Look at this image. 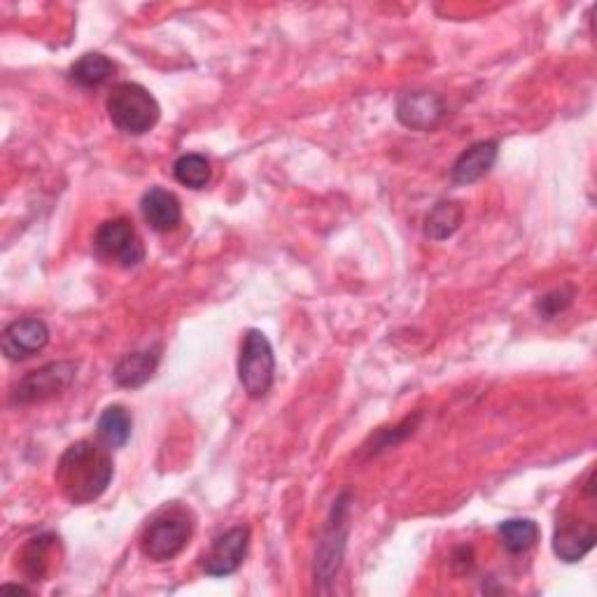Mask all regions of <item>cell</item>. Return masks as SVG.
Segmentation results:
<instances>
[{
    "instance_id": "cell-1",
    "label": "cell",
    "mask_w": 597,
    "mask_h": 597,
    "mask_svg": "<svg viewBox=\"0 0 597 597\" xmlns=\"http://www.w3.org/2000/svg\"><path fill=\"white\" fill-rule=\"evenodd\" d=\"M115 462L108 448L93 441L70 444L57 462L54 481L70 505H89L112 484Z\"/></svg>"
},
{
    "instance_id": "cell-2",
    "label": "cell",
    "mask_w": 597,
    "mask_h": 597,
    "mask_svg": "<svg viewBox=\"0 0 597 597\" xmlns=\"http://www.w3.org/2000/svg\"><path fill=\"white\" fill-rule=\"evenodd\" d=\"M195 535V518L185 507L161 509L142 530L140 554L152 563H169L178 558Z\"/></svg>"
},
{
    "instance_id": "cell-3",
    "label": "cell",
    "mask_w": 597,
    "mask_h": 597,
    "mask_svg": "<svg viewBox=\"0 0 597 597\" xmlns=\"http://www.w3.org/2000/svg\"><path fill=\"white\" fill-rule=\"evenodd\" d=\"M106 110L117 131L127 136H142L157 127L161 108L152 93L138 82H119L110 89Z\"/></svg>"
},
{
    "instance_id": "cell-4",
    "label": "cell",
    "mask_w": 597,
    "mask_h": 597,
    "mask_svg": "<svg viewBox=\"0 0 597 597\" xmlns=\"http://www.w3.org/2000/svg\"><path fill=\"white\" fill-rule=\"evenodd\" d=\"M276 378V355L265 331L248 329L238 355V380L250 399L267 397Z\"/></svg>"
},
{
    "instance_id": "cell-5",
    "label": "cell",
    "mask_w": 597,
    "mask_h": 597,
    "mask_svg": "<svg viewBox=\"0 0 597 597\" xmlns=\"http://www.w3.org/2000/svg\"><path fill=\"white\" fill-rule=\"evenodd\" d=\"M93 252L106 265H117L122 269H136L146 261V246L131 220L112 218L106 220L93 233Z\"/></svg>"
},
{
    "instance_id": "cell-6",
    "label": "cell",
    "mask_w": 597,
    "mask_h": 597,
    "mask_svg": "<svg viewBox=\"0 0 597 597\" xmlns=\"http://www.w3.org/2000/svg\"><path fill=\"white\" fill-rule=\"evenodd\" d=\"M78 362L73 360H59L50 362L40 369L29 371L27 376H21L12 392H10V404L12 406H31V404H42L59 397L66 392L78 376Z\"/></svg>"
},
{
    "instance_id": "cell-7",
    "label": "cell",
    "mask_w": 597,
    "mask_h": 597,
    "mask_svg": "<svg viewBox=\"0 0 597 597\" xmlns=\"http://www.w3.org/2000/svg\"><path fill=\"white\" fill-rule=\"evenodd\" d=\"M350 495L344 492L334 501L331 514L322 530L318 551H316V581L331 584L339 575L346 556V539H348V511H350Z\"/></svg>"
},
{
    "instance_id": "cell-8",
    "label": "cell",
    "mask_w": 597,
    "mask_h": 597,
    "mask_svg": "<svg viewBox=\"0 0 597 597\" xmlns=\"http://www.w3.org/2000/svg\"><path fill=\"white\" fill-rule=\"evenodd\" d=\"M250 548V528L236 525L210 541V548L201 558V567L208 577H229L243 565Z\"/></svg>"
},
{
    "instance_id": "cell-9",
    "label": "cell",
    "mask_w": 597,
    "mask_h": 597,
    "mask_svg": "<svg viewBox=\"0 0 597 597\" xmlns=\"http://www.w3.org/2000/svg\"><path fill=\"white\" fill-rule=\"evenodd\" d=\"M50 344V327L40 318H21L10 322L0 337V348L12 362L29 360Z\"/></svg>"
},
{
    "instance_id": "cell-10",
    "label": "cell",
    "mask_w": 597,
    "mask_h": 597,
    "mask_svg": "<svg viewBox=\"0 0 597 597\" xmlns=\"http://www.w3.org/2000/svg\"><path fill=\"white\" fill-rule=\"evenodd\" d=\"M446 117L444 99L432 91H404L397 99V119L414 131H432Z\"/></svg>"
},
{
    "instance_id": "cell-11",
    "label": "cell",
    "mask_w": 597,
    "mask_h": 597,
    "mask_svg": "<svg viewBox=\"0 0 597 597\" xmlns=\"http://www.w3.org/2000/svg\"><path fill=\"white\" fill-rule=\"evenodd\" d=\"M595 541H597V530L593 523L579 520L575 516H565L556 525L554 554L563 563H579L593 551Z\"/></svg>"
},
{
    "instance_id": "cell-12",
    "label": "cell",
    "mask_w": 597,
    "mask_h": 597,
    "mask_svg": "<svg viewBox=\"0 0 597 597\" xmlns=\"http://www.w3.org/2000/svg\"><path fill=\"white\" fill-rule=\"evenodd\" d=\"M140 212L150 229L157 233H169L176 231L178 225L182 222V206L178 197L163 187H150L140 199Z\"/></svg>"
},
{
    "instance_id": "cell-13",
    "label": "cell",
    "mask_w": 597,
    "mask_h": 597,
    "mask_svg": "<svg viewBox=\"0 0 597 597\" xmlns=\"http://www.w3.org/2000/svg\"><path fill=\"white\" fill-rule=\"evenodd\" d=\"M497 157H499V146L495 140L474 142V146H469L456 161H452L450 180L456 185L479 182L484 176L492 171Z\"/></svg>"
},
{
    "instance_id": "cell-14",
    "label": "cell",
    "mask_w": 597,
    "mask_h": 597,
    "mask_svg": "<svg viewBox=\"0 0 597 597\" xmlns=\"http://www.w3.org/2000/svg\"><path fill=\"white\" fill-rule=\"evenodd\" d=\"M159 360H161V348L159 346L133 350V352L125 355L122 360L115 365V371H112L115 384L119 388H127V390L142 388L155 376V371L159 367Z\"/></svg>"
},
{
    "instance_id": "cell-15",
    "label": "cell",
    "mask_w": 597,
    "mask_h": 597,
    "mask_svg": "<svg viewBox=\"0 0 597 597\" xmlns=\"http://www.w3.org/2000/svg\"><path fill=\"white\" fill-rule=\"evenodd\" d=\"M99 439L106 448H122L127 446V441L131 439L133 432V418L131 414L125 409V406L112 404L101 414L99 425H97Z\"/></svg>"
},
{
    "instance_id": "cell-16",
    "label": "cell",
    "mask_w": 597,
    "mask_h": 597,
    "mask_svg": "<svg viewBox=\"0 0 597 597\" xmlns=\"http://www.w3.org/2000/svg\"><path fill=\"white\" fill-rule=\"evenodd\" d=\"M465 220V208L460 201H439L425 218V236L432 241H446L460 229Z\"/></svg>"
},
{
    "instance_id": "cell-17",
    "label": "cell",
    "mask_w": 597,
    "mask_h": 597,
    "mask_svg": "<svg viewBox=\"0 0 597 597\" xmlns=\"http://www.w3.org/2000/svg\"><path fill=\"white\" fill-rule=\"evenodd\" d=\"M497 533H499L501 546H505L511 556L528 554L541 535L539 525L530 518H511V520L499 523Z\"/></svg>"
},
{
    "instance_id": "cell-18",
    "label": "cell",
    "mask_w": 597,
    "mask_h": 597,
    "mask_svg": "<svg viewBox=\"0 0 597 597\" xmlns=\"http://www.w3.org/2000/svg\"><path fill=\"white\" fill-rule=\"evenodd\" d=\"M112 73L115 63L99 52L82 54L73 66H70V80L84 89H97L106 84L112 78Z\"/></svg>"
},
{
    "instance_id": "cell-19",
    "label": "cell",
    "mask_w": 597,
    "mask_h": 597,
    "mask_svg": "<svg viewBox=\"0 0 597 597\" xmlns=\"http://www.w3.org/2000/svg\"><path fill=\"white\" fill-rule=\"evenodd\" d=\"M57 541L59 537L54 535H40L23 546L21 565L23 571L31 577V581H42L47 577V571L52 567V554L57 548Z\"/></svg>"
},
{
    "instance_id": "cell-20",
    "label": "cell",
    "mask_w": 597,
    "mask_h": 597,
    "mask_svg": "<svg viewBox=\"0 0 597 597\" xmlns=\"http://www.w3.org/2000/svg\"><path fill=\"white\" fill-rule=\"evenodd\" d=\"M210 161L203 155H182L173 163V178L189 189H203L210 182Z\"/></svg>"
},
{
    "instance_id": "cell-21",
    "label": "cell",
    "mask_w": 597,
    "mask_h": 597,
    "mask_svg": "<svg viewBox=\"0 0 597 597\" xmlns=\"http://www.w3.org/2000/svg\"><path fill=\"white\" fill-rule=\"evenodd\" d=\"M571 301H575V288H569V285H565V288H558L554 292L539 297L535 308H537L539 316H544L546 320H551L558 314H563V310H567L571 306Z\"/></svg>"
},
{
    "instance_id": "cell-22",
    "label": "cell",
    "mask_w": 597,
    "mask_h": 597,
    "mask_svg": "<svg viewBox=\"0 0 597 597\" xmlns=\"http://www.w3.org/2000/svg\"><path fill=\"white\" fill-rule=\"evenodd\" d=\"M3 588H6V590H17V593H29L23 586H10V584H6Z\"/></svg>"
}]
</instances>
